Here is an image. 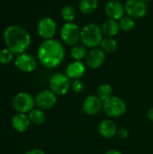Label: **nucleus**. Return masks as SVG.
I'll return each instance as SVG.
<instances>
[{"label":"nucleus","mask_w":153,"mask_h":154,"mask_svg":"<svg viewBox=\"0 0 153 154\" xmlns=\"http://www.w3.org/2000/svg\"><path fill=\"white\" fill-rule=\"evenodd\" d=\"M96 96L104 102L113 97V88L109 84H102L97 88Z\"/></svg>","instance_id":"obj_23"},{"label":"nucleus","mask_w":153,"mask_h":154,"mask_svg":"<svg viewBox=\"0 0 153 154\" xmlns=\"http://www.w3.org/2000/svg\"><path fill=\"white\" fill-rule=\"evenodd\" d=\"M13 107L18 113H30L35 105V100L32 96L26 92H21L15 95L13 99Z\"/></svg>","instance_id":"obj_7"},{"label":"nucleus","mask_w":153,"mask_h":154,"mask_svg":"<svg viewBox=\"0 0 153 154\" xmlns=\"http://www.w3.org/2000/svg\"><path fill=\"white\" fill-rule=\"evenodd\" d=\"M50 88L56 96L65 95L70 88L71 84L66 74L55 73L50 79Z\"/></svg>","instance_id":"obj_5"},{"label":"nucleus","mask_w":153,"mask_h":154,"mask_svg":"<svg viewBox=\"0 0 153 154\" xmlns=\"http://www.w3.org/2000/svg\"><path fill=\"white\" fill-rule=\"evenodd\" d=\"M14 65L23 72H32L35 70L37 67V60L33 56L30 54L22 53L16 57L14 60Z\"/></svg>","instance_id":"obj_11"},{"label":"nucleus","mask_w":153,"mask_h":154,"mask_svg":"<svg viewBox=\"0 0 153 154\" xmlns=\"http://www.w3.org/2000/svg\"><path fill=\"white\" fill-rule=\"evenodd\" d=\"M85 60H86V64L87 65L88 68L98 69L104 64L106 60V55L101 49L94 48L87 52Z\"/></svg>","instance_id":"obj_13"},{"label":"nucleus","mask_w":153,"mask_h":154,"mask_svg":"<svg viewBox=\"0 0 153 154\" xmlns=\"http://www.w3.org/2000/svg\"><path fill=\"white\" fill-rule=\"evenodd\" d=\"M4 40L7 49L13 54L24 53L31 44L29 32L18 25L8 26L4 32Z\"/></svg>","instance_id":"obj_2"},{"label":"nucleus","mask_w":153,"mask_h":154,"mask_svg":"<svg viewBox=\"0 0 153 154\" xmlns=\"http://www.w3.org/2000/svg\"><path fill=\"white\" fill-rule=\"evenodd\" d=\"M71 88H72V89H73L74 92H76V93H80V92H82L83 89H84V84H83V82H82L81 80H79V79H75V80L73 81L72 85H71Z\"/></svg>","instance_id":"obj_27"},{"label":"nucleus","mask_w":153,"mask_h":154,"mask_svg":"<svg viewBox=\"0 0 153 154\" xmlns=\"http://www.w3.org/2000/svg\"><path fill=\"white\" fill-rule=\"evenodd\" d=\"M35 105L41 110L52 108L57 103V97L51 90H43L37 94L34 98Z\"/></svg>","instance_id":"obj_10"},{"label":"nucleus","mask_w":153,"mask_h":154,"mask_svg":"<svg viewBox=\"0 0 153 154\" xmlns=\"http://www.w3.org/2000/svg\"><path fill=\"white\" fill-rule=\"evenodd\" d=\"M37 56L43 67L53 69L62 63L65 57V49L62 43L58 40H45L41 43Z\"/></svg>","instance_id":"obj_1"},{"label":"nucleus","mask_w":153,"mask_h":154,"mask_svg":"<svg viewBox=\"0 0 153 154\" xmlns=\"http://www.w3.org/2000/svg\"><path fill=\"white\" fill-rule=\"evenodd\" d=\"M101 50L106 53H113L117 50V42L114 39V37H105L103 38L101 43Z\"/></svg>","instance_id":"obj_20"},{"label":"nucleus","mask_w":153,"mask_h":154,"mask_svg":"<svg viewBox=\"0 0 153 154\" xmlns=\"http://www.w3.org/2000/svg\"><path fill=\"white\" fill-rule=\"evenodd\" d=\"M105 154H122V152H119L118 150H110V151L106 152Z\"/></svg>","instance_id":"obj_31"},{"label":"nucleus","mask_w":153,"mask_h":154,"mask_svg":"<svg viewBox=\"0 0 153 154\" xmlns=\"http://www.w3.org/2000/svg\"><path fill=\"white\" fill-rule=\"evenodd\" d=\"M100 27L103 35H105L106 37H115L119 32L120 30L119 23L116 20L110 19V18L104 21Z\"/></svg>","instance_id":"obj_18"},{"label":"nucleus","mask_w":153,"mask_h":154,"mask_svg":"<svg viewBox=\"0 0 153 154\" xmlns=\"http://www.w3.org/2000/svg\"><path fill=\"white\" fill-rule=\"evenodd\" d=\"M24 154H45V152L41 149H32V150L28 151Z\"/></svg>","instance_id":"obj_29"},{"label":"nucleus","mask_w":153,"mask_h":154,"mask_svg":"<svg viewBox=\"0 0 153 154\" xmlns=\"http://www.w3.org/2000/svg\"><path fill=\"white\" fill-rule=\"evenodd\" d=\"M142 1H143V2L146 3V2H149V1H151V0H142Z\"/></svg>","instance_id":"obj_32"},{"label":"nucleus","mask_w":153,"mask_h":154,"mask_svg":"<svg viewBox=\"0 0 153 154\" xmlns=\"http://www.w3.org/2000/svg\"><path fill=\"white\" fill-rule=\"evenodd\" d=\"M147 116H148V118H149V120H150V121L153 122V107H152V108H151V109H149V110H148V113H147Z\"/></svg>","instance_id":"obj_30"},{"label":"nucleus","mask_w":153,"mask_h":154,"mask_svg":"<svg viewBox=\"0 0 153 154\" xmlns=\"http://www.w3.org/2000/svg\"><path fill=\"white\" fill-rule=\"evenodd\" d=\"M31 121L29 116H27L25 114L18 113L12 118V125L14 130H16L19 133H23L26 131L30 126Z\"/></svg>","instance_id":"obj_17"},{"label":"nucleus","mask_w":153,"mask_h":154,"mask_svg":"<svg viewBox=\"0 0 153 154\" xmlns=\"http://www.w3.org/2000/svg\"><path fill=\"white\" fill-rule=\"evenodd\" d=\"M103 104L104 102L97 96L90 95L84 100L82 109L85 114L88 116H95L101 111L103 108Z\"/></svg>","instance_id":"obj_12"},{"label":"nucleus","mask_w":153,"mask_h":154,"mask_svg":"<svg viewBox=\"0 0 153 154\" xmlns=\"http://www.w3.org/2000/svg\"><path fill=\"white\" fill-rule=\"evenodd\" d=\"M13 60V53L8 49H4L0 51V63L8 64Z\"/></svg>","instance_id":"obj_26"},{"label":"nucleus","mask_w":153,"mask_h":154,"mask_svg":"<svg viewBox=\"0 0 153 154\" xmlns=\"http://www.w3.org/2000/svg\"><path fill=\"white\" fill-rule=\"evenodd\" d=\"M29 118L31 123L36 125H41L44 123L45 119H46V116L44 114V112L41 109H32L30 113H29Z\"/></svg>","instance_id":"obj_22"},{"label":"nucleus","mask_w":153,"mask_h":154,"mask_svg":"<svg viewBox=\"0 0 153 154\" xmlns=\"http://www.w3.org/2000/svg\"><path fill=\"white\" fill-rule=\"evenodd\" d=\"M124 10L132 18H142L147 13V5L142 0H127L124 4Z\"/></svg>","instance_id":"obj_8"},{"label":"nucleus","mask_w":153,"mask_h":154,"mask_svg":"<svg viewBox=\"0 0 153 154\" xmlns=\"http://www.w3.org/2000/svg\"><path fill=\"white\" fill-rule=\"evenodd\" d=\"M60 38L62 42L69 46L78 44L80 40V30L73 22L65 23L60 30Z\"/></svg>","instance_id":"obj_6"},{"label":"nucleus","mask_w":153,"mask_h":154,"mask_svg":"<svg viewBox=\"0 0 153 154\" xmlns=\"http://www.w3.org/2000/svg\"><path fill=\"white\" fill-rule=\"evenodd\" d=\"M116 135L120 138V139H126L128 136H129V131L127 128L125 127H120L117 129V133H116Z\"/></svg>","instance_id":"obj_28"},{"label":"nucleus","mask_w":153,"mask_h":154,"mask_svg":"<svg viewBox=\"0 0 153 154\" xmlns=\"http://www.w3.org/2000/svg\"><path fill=\"white\" fill-rule=\"evenodd\" d=\"M86 71V66L81 61L75 60L66 68V75L69 79H79Z\"/></svg>","instance_id":"obj_16"},{"label":"nucleus","mask_w":153,"mask_h":154,"mask_svg":"<svg viewBox=\"0 0 153 154\" xmlns=\"http://www.w3.org/2000/svg\"><path fill=\"white\" fill-rule=\"evenodd\" d=\"M57 31V24L50 17H43L37 25L38 34L44 40L52 39Z\"/></svg>","instance_id":"obj_9"},{"label":"nucleus","mask_w":153,"mask_h":154,"mask_svg":"<svg viewBox=\"0 0 153 154\" xmlns=\"http://www.w3.org/2000/svg\"><path fill=\"white\" fill-rule=\"evenodd\" d=\"M87 54V47L84 46L83 44H76L72 47L70 51V55L72 59H74L77 61H80L81 60L85 59Z\"/></svg>","instance_id":"obj_21"},{"label":"nucleus","mask_w":153,"mask_h":154,"mask_svg":"<svg viewBox=\"0 0 153 154\" xmlns=\"http://www.w3.org/2000/svg\"><path fill=\"white\" fill-rule=\"evenodd\" d=\"M119 26L124 32H131L135 27V22L133 21V18L124 15L119 20Z\"/></svg>","instance_id":"obj_24"},{"label":"nucleus","mask_w":153,"mask_h":154,"mask_svg":"<svg viewBox=\"0 0 153 154\" xmlns=\"http://www.w3.org/2000/svg\"><path fill=\"white\" fill-rule=\"evenodd\" d=\"M98 133L102 137L106 139H111L116 135L117 127L112 120L106 119L99 123Z\"/></svg>","instance_id":"obj_15"},{"label":"nucleus","mask_w":153,"mask_h":154,"mask_svg":"<svg viewBox=\"0 0 153 154\" xmlns=\"http://www.w3.org/2000/svg\"><path fill=\"white\" fill-rule=\"evenodd\" d=\"M105 11L106 15L110 18V19H114V20H120L123 16H124V5L117 1V0H110L106 3V7H105Z\"/></svg>","instance_id":"obj_14"},{"label":"nucleus","mask_w":153,"mask_h":154,"mask_svg":"<svg viewBox=\"0 0 153 154\" xmlns=\"http://www.w3.org/2000/svg\"><path fill=\"white\" fill-rule=\"evenodd\" d=\"M79 9L85 14H93L98 7V0H80Z\"/></svg>","instance_id":"obj_19"},{"label":"nucleus","mask_w":153,"mask_h":154,"mask_svg":"<svg viewBox=\"0 0 153 154\" xmlns=\"http://www.w3.org/2000/svg\"><path fill=\"white\" fill-rule=\"evenodd\" d=\"M103 40L101 27L96 23H88L80 31V41L87 48H96Z\"/></svg>","instance_id":"obj_3"},{"label":"nucleus","mask_w":153,"mask_h":154,"mask_svg":"<svg viewBox=\"0 0 153 154\" xmlns=\"http://www.w3.org/2000/svg\"><path fill=\"white\" fill-rule=\"evenodd\" d=\"M126 104L119 97H111L109 99L104 101L103 110L108 117L117 118L124 116L126 112Z\"/></svg>","instance_id":"obj_4"},{"label":"nucleus","mask_w":153,"mask_h":154,"mask_svg":"<svg viewBox=\"0 0 153 154\" xmlns=\"http://www.w3.org/2000/svg\"><path fill=\"white\" fill-rule=\"evenodd\" d=\"M61 16L66 23L72 22L76 17V10L72 5H65L61 9Z\"/></svg>","instance_id":"obj_25"}]
</instances>
